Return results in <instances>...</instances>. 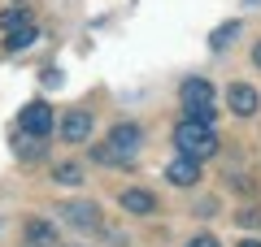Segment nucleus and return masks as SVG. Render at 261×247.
I'll return each mask as SVG.
<instances>
[{
  "label": "nucleus",
  "mask_w": 261,
  "mask_h": 247,
  "mask_svg": "<svg viewBox=\"0 0 261 247\" xmlns=\"http://www.w3.org/2000/svg\"><path fill=\"white\" fill-rule=\"evenodd\" d=\"M174 147L183 156H196V161H209V156H218V135H214V126L209 121H192V117H183L174 126Z\"/></svg>",
  "instance_id": "obj_1"
},
{
  "label": "nucleus",
  "mask_w": 261,
  "mask_h": 247,
  "mask_svg": "<svg viewBox=\"0 0 261 247\" xmlns=\"http://www.w3.org/2000/svg\"><path fill=\"white\" fill-rule=\"evenodd\" d=\"M178 100H183V113L192 121H209V126H214L218 104H214V87H209L205 78H187L183 91H178Z\"/></svg>",
  "instance_id": "obj_2"
},
{
  "label": "nucleus",
  "mask_w": 261,
  "mask_h": 247,
  "mask_svg": "<svg viewBox=\"0 0 261 247\" xmlns=\"http://www.w3.org/2000/svg\"><path fill=\"white\" fill-rule=\"evenodd\" d=\"M53 126H57V113H53V104H44V100H31L27 109L18 113V130H22V135H31V139L53 135Z\"/></svg>",
  "instance_id": "obj_3"
},
{
  "label": "nucleus",
  "mask_w": 261,
  "mask_h": 247,
  "mask_svg": "<svg viewBox=\"0 0 261 247\" xmlns=\"http://www.w3.org/2000/svg\"><path fill=\"white\" fill-rule=\"evenodd\" d=\"M105 143H109V152L126 165V161H135V152H140L144 135H140V126H135V121H118V126L109 130V139H105Z\"/></svg>",
  "instance_id": "obj_4"
},
{
  "label": "nucleus",
  "mask_w": 261,
  "mask_h": 247,
  "mask_svg": "<svg viewBox=\"0 0 261 247\" xmlns=\"http://www.w3.org/2000/svg\"><path fill=\"white\" fill-rule=\"evenodd\" d=\"M57 217L70 221L74 230H96V226H100V208H96L92 200H65V204H57Z\"/></svg>",
  "instance_id": "obj_5"
},
{
  "label": "nucleus",
  "mask_w": 261,
  "mask_h": 247,
  "mask_svg": "<svg viewBox=\"0 0 261 247\" xmlns=\"http://www.w3.org/2000/svg\"><path fill=\"white\" fill-rule=\"evenodd\" d=\"M92 126H96V117L87 109H70V113H61V121H57V130H61L65 143H83V139L92 135Z\"/></svg>",
  "instance_id": "obj_6"
},
{
  "label": "nucleus",
  "mask_w": 261,
  "mask_h": 247,
  "mask_svg": "<svg viewBox=\"0 0 261 247\" xmlns=\"http://www.w3.org/2000/svg\"><path fill=\"white\" fill-rule=\"evenodd\" d=\"M166 178L174 187H196V182H200V161H196V156H178V161H170Z\"/></svg>",
  "instance_id": "obj_7"
},
{
  "label": "nucleus",
  "mask_w": 261,
  "mask_h": 247,
  "mask_svg": "<svg viewBox=\"0 0 261 247\" xmlns=\"http://www.w3.org/2000/svg\"><path fill=\"white\" fill-rule=\"evenodd\" d=\"M226 104H231V113H235V117H252L261 100H257V91H252L248 82H235L231 91H226Z\"/></svg>",
  "instance_id": "obj_8"
},
{
  "label": "nucleus",
  "mask_w": 261,
  "mask_h": 247,
  "mask_svg": "<svg viewBox=\"0 0 261 247\" xmlns=\"http://www.w3.org/2000/svg\"><path fill=\"white\" fill-rule=\"evenodd\" d=\"M122 208L135 212V217H148V212H157V195L144 191V187H126L122 191Z\"/></svg>",
  "instance_id": "obj_9"
},
{
  "label": "nucleus",
  "mask_w": 261,
  "mask_h": 247,
  "mask_svg": "<svg viewBox=\"0 0 261 247\" xmlns=\"http://www.w3.org/2000/svg\"><path fill=\"white\" fill-rule=\"evenodd\" d=\"M27 238H31V243H35V247H53L57 230L48 226V221H31V226H27Z\"/></svg>",
  "instance_id": "obj_10"
},
{
  "label": "nucleus",
  "mask_w": 261,
  "mask_h": 247,
  "mask_svg": "<svg viewBox=\"0 0 261 247\" xmlns=\"http://www.w3.org/2000/svg\"><path fill=\"white\" fill-rule=\"evenodd\" d=\"M235 35H240V22H226V26H218L214 35H209V48H214V52H222V48L231 44Z\"/></svg>",
  "instance_id": "obj_11"
},
{
  "label": "nucleus",
  "mask_w": 261,
  "mask_h": 247,
  "mask_svg": "<svg viewBox=\"0 0 261 247\" xmlns=\"http://www.w3.org/2000/svg\"><path fill=\"white\" fill-rule=\"evenodd\" d=\"M31 44H35V22H27V26L9 30V48H13V52H22V48H31Z\"/></svg>",
  "instance_id": "obj_12"
},
{
  "label": "nucleus",
  "mask_w": 261,
  "mask_h": 247,
  "mask_svg": "<svg viewBox=\"0 0 261 247\" xmlns=\"http://www.w3.org/2000/svg\"><path fill=\"white\" fill-rule=\"evenodd\" d=\"M53 182L79 187V182H83V169H79V165H57V169H53Z\"/></svg>",
  "instance_id": "obj_13"
},
{
  "label": "nucleus",
  "mask_w": 261,
  "mask_h": 247,
  "mask_svg": "<svg viewBox=\"0 0 261 247\" xmlns=\"http://www.w3.org/2000/svg\"><path fill=\"white\" fill-rule=\"evenodd\" d=\"M31 22V13L27 9H9V13H0V26L5 30H18V26H27Z\"/></svg>",
  "instance_id": "obj_14"
},
{
  "label": "nucleus",
  "mask_w": 261,
  "mask_h": 247,
  "mask_svg": "<svg viewBox=\"0 0 261 247\" xmlns=\"http://www.w3.org/2000/svg\"><path fill=\"white\" fill-rule=\"evenodd\" d=\"M92 156H96V161H100V165H122L118 156L109 152V143H100V147H92Z\"/></svg>",
  "instance_id": "obj_15"
},
{
  "label": "nucleus",
  "mask_w": 261,
  "mask_h": 247,
  "mask_svg": "<svg viewBox=\"0 0 261 247\" xmlns=\"http://www.w3.org/2000/svg\"><path fill=\"white\" fill-rule=\"evenodd\" d=\"M240 226H261V212L257 208H244L240 212Z\"/></svg>",
  "instance_id": "obj_16"
},
{
  "label": "nucleus",
  "mask_w": 261,
  "mask_h": 247,
  "mask_svg": "<svg viewBox=\"0 0 261 247\" xmlns=\"http://www.w3.org/2000/svg\"><path fill=\"white\" fill-rule=\"evenodd\" d=\"M183 247H218V238L214 234H196L192 243H183Z\"/></svg>",
  "instance_id": "obj_17"
},
{
  "label": "nucleus",
  "mask_w": 261,
  "mask_h": 247,
  "mask_svg": "<svg viewBox=\"0 0 261 247\" xmlns=\"http://www.w3.org/2000/svg\"><path fill=\"white\" fill-rule=\"evenodd\" d=\"M252 61H257V70H261V44H257V48H252Z\"/></svg>",
  "instance_id": "obj_18"
},
{
  "label": "nucleus",
  "mask_w": 261,
  "mask_h": 247,
  "mask_svg": "<svg viewBox=\"0 0 261 247\" xmlns=\"http://www.w3.org/2000/svg\"><path fill=\"white\" fill-rule=\"evenodd\" d=\"M240 247H261V243H257V238H244V243H240Z\"/></svg>",
  "instance_id": "obj_19"
},
{
  "label": "nucleus",
  "mask_w": 261,
  "mask_h": 247,
  "mask_svg": "<svg viewBox=\"0 0 261 247\" xmlns=\"http://www.w3.org/2000/svg\"><path fill=\"white\" fill-rule=\"evenodd\" d=\"M248 5H257V0H248Z\"/></svg>",
  "instance_id": "obj_20"
}]
</instances>
